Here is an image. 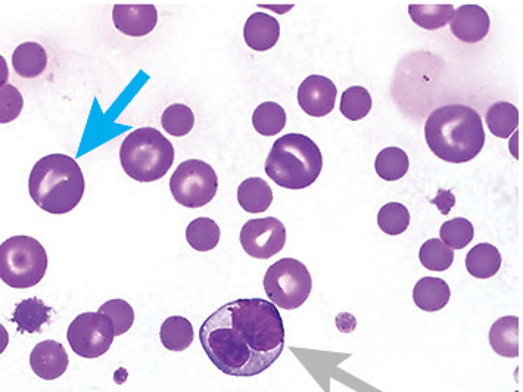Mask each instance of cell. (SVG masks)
<instances>
[{"instance_id": "obj_1", "label": "cell", "mask_w": 523, "mask_h": 392, "mask_svg": "<svg viewBox=\"0 0 523 392\" xmlns=\"http://www.w3.org/2000/svg\"><path fill=\"white\" fill-rule=\"evenodd\" d=\"M199 339L220 372L251 378L279 359L285 348V325L275 304L241 298L214 311L202 323Z\"/></svg>"}, {"instance_id": "obj_2", "label": "cell", "mask_w": 523, "mask_h": 392, "mask_svg": "<svg viewBox=\"0 0 523 392\" xmlns=\"http://www.w3.org/2000/svg\"><path fill=\"white\" fill-rule=\"evenodd\" d=\"M425 138L429 149L442 161L463 164L478 157L485 145L481 117L466 105H445L429 115Z\"/></svg>"}, {"instance_id": "obj_3", "label": "cell", "mask_w": 523, "mask_h": 392, "mask_svg": "<svg viewBox=\"0 0 523 392\" xmlns=\"http://www.w3.org/2000/svg\"><path fill=\"white\" fill-rule=\"evenodd\" d=\"M86 189L82 168L64 154L43 157L34 164L28 179L31 199L54 216L70 213L80 204Z\"/></svg>"}, {"instance_id": "obj_4", "label": "cell", "mask_w": 523, "mask_h": 392, "mask_svg": "<svg viewBox=\"0 0 523 392\" xmlns=\"http://www.w3.org/2000/svg\"><path fill=\"white\" fill-rule=\"evenodd\" d=\"M323 157L319 146L307 136L289 133L273 143L266 160V173L280 188L300 191L319 179Z\"/></svg>"}, {"instance_id": "obj_5", "label": "cell", "mask_w": 523, "mask_h": 392, "mask_svg": "<svg viewBox=\"0 0 523 392\" xmlns=\"http://www.w3.org/2000/svg\"><path fill=\"white\" fill-rule=\"evenodd\" d=\"M121 167L140 183L163 179L174 163V146L157 129L142 127L130 133L120 148Z\"/></svg>"}, {"instance_id": "obj_6", "label": "cell", "mask_w": 523, "mask_h": 392, "mask_svg": "<svg viewBox=\"0 0 523 392\" xmlns=\"http://www.w3.org/2000/svg\"><path fill=\"white\" fill-rule=\"evenodd\" d=\"M46 270L48 254L37 239L14 236L0 245V279L11 288H33Z\"/></svg>"}, {"instance_id": "obj_7", "label": "cell", "mask_w": 523, "mask_h": 392, "mask_svg": "<svg viewBox=\"0 0 523 392\" xmlns=\"http://www.w3.org/2000/svg\"><path fill=\"white\" fill-rule=\"evenodd\" d=\"M263 285L270 303L282 310H297L310 297L313 280L301 261L282 258L269 267Z\"/></svg>"}, {"instance_id": "obj_8", "label": "cell", "mask_w": 523, "mask_h": 392, "mask_svg": "<svg viewBox=\"0 0 523 392\" xmlns=\"http://www.w3.org/2000/svg\"><path fill=\"white\" fill-rule=\"evenodd\" d=\"M219 189V179L210 164L189 160L180 164L170 179L174 199L186 208H201L210 204Z\"/></svg>"}, {"instance_id": "obj_9", "label": "cell", "mask_w": 523, "mask_h": 392, "mask_svg": "<svg viewBox=\"0 0 523 392\" xmlns=\"http://www.w3.org/2000/svg\"><path fill=\"white\" fill-rule=\"evenodd\" d=\"M115 334L111 320L101 313H83L71 322L67 339L83 359H98L110 350Z\"/></svg>"}, {"instance_id": "obj_10", "label": "cell", "mask_w": 523, "mask_h": 392, "mask_svg": "<svg viewBox=\"0 0 523 392\" xmlns=\"http://www.w3.org/2000/svg\"><path fill=\"white\" fill-rule=\"evenodd\" d=\"M239 239L248 255L258 260H269L285 247L286 227L275 217L249 220L242 227Z\"/></svg>"}, {"instance_id": "obj_11", "label": "cell", "mask_w": 523, "mask_h": 392, "mask_svg": "<svg viewBox=\"0 0 523 392\" xmlns=\"http://www.w3.org/2000/svg\"><path fill=\"white\" fill-rule=\"evenodd\" d=\"M336 95L338 90L331 79L314 74L301 83L298 104L311 117H325L335 108Z\"/></svg>"}, {"instance_id": "obj_12", "label": "cell", "mask_w": 523, "mask_h": 392, "mask_svg": "<svg viewBox=\"0 0 523 392\" xmlns=\"http://www.w3.org/2000/svg\"><path fill=\"white\" fill-rule=\"evenodd\" d=\"M112 21L121 33L130 37H143L157 27L158 11L154 5H115Z\"/></svg>"}, {"instance_id": "obj_13", "label": "cell", "mask_w": 523, "mask_h": 392, "mask_svg": "<svg viewBox=\"0 0 523 392\" xmlns=\"http://www.w3.org/2000/svg\"><path fill=\"white\" fill-rule=\"evenodd\" d=\"M490 15L479 5H462L454 11L450 28L457 39L465 43H478L490 33Z\"/></svg>"}, {"instance_id": "obj_14", "label": "cell", "mask_w": 523, "mask_h": 392, "mask_svg": "<svg viewBox=\"0 0 523 392\" xmlns=\"http://www.w3.org/2000/svg\"><path fill=\"white\" fill-rule=\"evenodd\" d=\"M68 359L64 345L59 342L42 341L33 348L30 354V366L39 378L45 381H55L61 378L67 370Z\"/></svg>"}, {"instance_id": "obj_15", "label": "cell", "mask_w": 523, "mask_h": 392, "mask_svg": "<svg viewBox=\"0 0 523 392\" xmlns=\"http://www.w3.org/2000/svg\"><path fill=\"white\" fill-rule=\"evenodd\" d=\"M280 37V26L275 17L257 12L248 18L244 28L245 43L252 51L266 52L276 46Z\"/></svg>"}, {"instance_id": "obj_16", "label": "cell", "mask_w": 523, "mask_h": 392, "mask_svg": "<svg viewBox=\"0 0 523 392\" xmlns=\"http://www.w3.org/2000/svg\"><path fill=\"white\" fill-rule=\"evenodd\" d=\"M450 298V286L440 278L420 279L413 289L414 304L428 313L442 310L447 306Z\"/></svg>"}, {"instance_id": "obj_17", "label": "cell", "mask_w": 523, "mask_h": 392, "mask_svg": "<svg viewBox=\"0 0 523 392\" xmlns=\"http://www.w3.org/2000/svg\"><path fill=\"white\" fill-rule=\"evenodd\" d=\"M491 348L506 359L519 357V317L506 316L491 326Z\"/></svg>"}, {"instance_id": "obj_18", "label": "cell", "mask_w": 523, "mask_h": 392, "mask_svg": "<svg viewBox=\"0 0 523 392\" xmlns=\"http://www.w3.org/2000/svg\"><path fill=\"white\" fill-rule=\"evenodd\" d=\"M12 65L23 79H36L48 67V55L39 43H23L12 54Z\"/></svg>"}, {"instance_id": "obj_19", "label": "cell", "mask_w": 523, "mask_h": 392, "mask_svg": "<svg viewBox=\"0 0 523 392\" xmlns=\"http://www.w3.org/2000/svg\"><path fill=\"white\" fill-rule=\"evenodd\" d=\"M51 308L45 306L40 298H27L17 304L12 320L17 323L21 334H39L43 325L49 322Z\"/></svg>"}, {"instance_id": "obj_20", "label": "cell", "mask_w": 523, "mask_h": 392, "mask_svg": "<svg viewBox=\"0 0 523 392\" xmlns=\"http://www.w3.org/2000/svg\"><path fill=\"white\" fill-rule=\"evenodd\" d=\"M238 202L249 214L264 213L273 202L272 188L260 177H249L239 185Z\"/></svg>"}, {"instance_id": "obj_21", "label": "cell", "mask_w": 523, "mask_h": 392, "mask_svg": "<svg viewBox=\"0 0 523 392\" xmlns=\"http://www.w3.org/2000/svg\"><path fill=\"white\" fill-rule=\"evenodd\" d=\"M501 267V254L491 244H478L466 255V269L473 278L490 279Z\"/></svg>"}, {"instance_id": "obj_22", "label": "cell", "mask_w": 523, "mask_h": 392, "mask_svg": "<svg viewBox=\"0 0 523 392\" xmlns=\"http://www.w3.org/2000/svg\"><path fill=\"white\" fill-rule=\"evenodd\" d=\"M160 338L167 350L176 351V353L188 350L195 338L192 323L185 317H168L161 326Z\"/></svg>"}, {"instance_id": "obj_23", "label": "cell", "mask_w": 523, "mask_h": 392, "mask_svg": "<svg viewBox=\"0 0 523 392\" xmlns=\"http://www.w3.org/2000/svg\"><path fill=\"white\" fill-rule=\"evenodd\" d=\"M488 129L500 139H509L519 126L518 108L509 102H497L485 115Z\"/></svg>"}, {"instance_id": "obj_24", "label": "cell", "mask_w": 523, "mask_h": 392, "mask_svg": "<svg viewBox=\"0 0 523 392\" xmlns=\"http://www.w3.org/2000/svg\"><path fill=\"white\" fill-rule=\"evenodd\" d=\"M186 241L193 250L207 252L214 250L219 245L220 227L213 219L199 217L189 223L186 229Z\"/></svg>"}, {"instance_id": "obj_25", "label": "cell", "mask_w": 523, "mask_h": 392, "mask_svg": "<svg viewBox=\"0 0 523 392\" xmlns=\"http://www.w3.org/2000/svg\"><path fill=\"white\" fill-rule=\"evenodd\" d=\"M409 167L410 161L406 152L395 146L382 149L375 161L376 173L386 182L400 180L401 177L406 176Z\"/></svg>"}, {"instance_id": "obj_26", "label": "cell", "mask_w": 523, "mask_h": 392, "mask_svg": "<svg viewBox=\"0 0 523 392\" xmlns=\"http://www.w3.org/2000/svg\"><path fill=\"white\" fill-rule=\"evenodd\" d=\"M453 5H410V18L420 28L438 30L447 26L454 15Z\"/></svg>"}, {"instance_id": "obj_27", "label": "cell", "mask_w": 523, "mask_h": 392, "mask_svg": "<svg viewBox=\"0 0 523 392\" xmlns=\"http://www.w3.org/2000/svg\"><path fill=\"white\" fill-rule=\"evenodd\" d=\"M254 129L263 136H275L286 126V112L276 102H264L252 115Z\"/></svg>"}, {"instance_id": "obj_28", "label": "cell", "mask_w": 523, "mask_h": 392, "mask_svg": "<svg viewBox=\"0 0 523 392\" xmlns=\"http://www.w3.org/2000/svg\"><path fill=\"white\" fill-rule=\"evenodd\" d=\"M161 124L168 135L174 138H183L192 132L195 126V115L188 105L174 104L170 105L161 117Z\"/></svg>"}, {"instance_id": "obj_29", "label": "cell", "mask_w": 523, "mask_h": 392, "mask_svg": "<svg viewBox=\"0 0 523 392\" xmlns=\"http://www.w3.org/2000/svg\"><path fill=\"white\" fill-rule=\"evenodd\" d=\"M420 263L432 272H445L454 263V251L442 244L440 239H429L419 252Z\"/></svg>"}, {"instance_id": "obj_30", "label": "cell", "mask_w": 523, "mask_h": 392, "mask_svg": "<svg viewBox=\"0 0 523 392\" xmlns=\"http://www.w3.org/2000/svg\"><path fill=\"white\" fill-rule=\"evenodd\" d=\"M473 236H475V227L468 219L462 217L448 220L440 229V241L451 250H463L468 247L473 241Z\"/></svg>"}, {"instance_id": "obj_31", "label": "cell", "mask_w": 523, "mask_h": 392, "mask_svg": "<svg viewBox=\"0 0 523 392\" xmlns=\"http://www.w3.org/2000/svg\"><path fill=\"white\" fill-rule=\"evenodd\" d=\"M372 110V96L366 87L353 86L342 93L341 112L345 118L358 121Z\"/></svg>"}, {"instance_id": "obj_32", "label": "cell", "mask_w": 523, "mask_h": 392, "mask_svg": "<svg viewBox=\"0 0 523 392\" xmlns=\"http://www.w3.org/2000/svg\"><path fill=\"white\" fill-rule=\"evenodd\" d=\"M378 224L386 235L397 236L406 232L410 226V213L400 202L385 204L379 210Z\"/></svg>"}, {"instance_id": "obj_33", "label": "cell", "mask_w": 523, "mask_h": 392, "mask_svg": "<svg viewBox=\"0 0 523 392\" xmlns=\"http://www.w3.org/2000/svg\"><path fill=\"white\" fill-rule=\"evenodd\" d=\"M98 313L104 314L111 320L115 336L126 334L135 323V310L127 301L120 300V298L102 304Z\"/></svg>"}, {"instance_id": "obj_34", "label": "cell", "mask_w": 523, "mask_h": 392, "mask_svg": "<svg viewBox=\"0 0 523 392\" xmlns=\"http://www.w3.org/2000/svg\"><path fill=\"white\" fill-rule=\"evenodd\" d=\"M23 108L24 98L17 87L12 84L0 87V124L17 120Z\"/></svg>"}, {"instance_id": "obj_35", "label": "cell", "mask_w": 523, "mask_h": 392, "mask_svg": "<svg viewBox=\"0 0 523 392\" xmlns=\"http://www.w3.org/2000/svg\"><path fill=\"white\" fill-rule=\"evenodd\" d=\"M432 204L437 205L440 208V211L444 216H447L450 213L451 208L456 204V198L451 194L450 191H445V189H440L437 194V198L432 199Z\"/></svg>"}, {"instance_id": "obj_36", "label": "cell", "mask_w": 523, "mask_h": 392, "mask_svg": "<svg viewBox=\"0 0 523 392\" xmlns=\"http://www.w3.org/2000/svg\"><path fill=\"white\" fill-rule=\"evenodd\" d=\"M9 80V68L5 58L0 55V87L6 86Z\"/></svg>"}, {"instance_id": "obj_37", "label": "cell", "mask_w": 523, "mask_h": 392, "mask_svg": "<svg viewBox=\"0 0 523 392\" xmlns=\"http://www.w3.org/2000/svg\"><path fill=\"white\" fill-rule=\"evenodd\" d=\"M8 344H9L8 331H6L5 326L0 325V354H2L3 351L6 350V347H8Z\"/></svg>"}]
</instances>
